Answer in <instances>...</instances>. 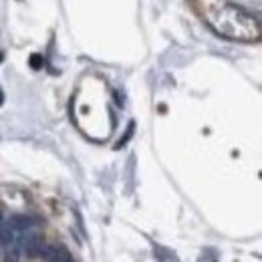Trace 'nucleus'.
Wrapping results in <instances>:
<instances>
[{
  "mask_svg": "<svg viewBox=\"0 0 262 262\" xmlns=\"http://www.w3.org/2000/svg\"><path fill=\"white\" fill-rule=\"evenodd\" d=\"M0 61H2V53H0Z\"/></svg>",
  "mask_w": 262,
  "mask_h": 262,
  "instance_id": "9b49d317",
  "label": "nucleus"
},
{
  "mask_svg": "<svg viewBox=\"0 0 262 262\" xmlns=\"http://www.w3.org/2000/svg\"><path fill=\"white\" fill-rule=\"evenodd\" d=\"M18 248L20 252H25L29 258H36L42 254V248L47 246L42 236H38L36 232H23V236H16Z\"/></svg>",
  "mask_w": 262,
  "mask_h": 262,
  "instance_id": "f03ea898",
  "label": "nucleus"
},
{
  "mask_svg": "<svg viewBox=\"0 0 262 262\" xmlns=\"http://www.w3.org/2000/svg\"><path fill=\"white\" fill-rule=\"evenodd\" d=\"M0 244H2V246L16 244V232L10 228L8 224H2V226H0Z\"/></svg>",
  "mask_w": 262,
  "mask_h": 262,
  "instance_id": "20e7f679",
  "label": "nucleus"
},
{
  "mask_svg": "<svg viewBox=\"0 0 262 262\" xmlns=\"http://www.w3.org/2000/svg\"><path fill=\"white\" fill-rule=\"evenodd\" d=\"M2 224H4V214L0 212V226H2Z\"/></svg>",
  "mask_w": 262,
  "mask_h": 262,
  "instance_id": "9d476101",
  "label": "nucleus"
},
{
  "mask_svg": "<svg viewBox=\"0 0 262 262\" xmlns=\"http://www.w3.org/2000/svg\"><path fill=\"white\" fill-rule=\"evenodd\" d=\"M20 258H23V252L16 244L6 246V252H2V260L4 262H20Z\"/></svg>",
  "mask_w": 262,
  "mask_h": 262,
  "instance_id": "39448f33",
  "label": "nucleus"
},
{
  "mask_svg": "<svg viewBox=\"0 0 262 262\" xmlns=\"http://www.w3.org/2000/svg\"><path fill=\"white\" fill-rule=\"evenodd\" d=\"M0 256H2V250H0Z\"/></svg>",
  "mask_w": 262,
  "mask_h": 262,
  "instance_id": "f8f14e48",
  "label": "nucleus"
},
{
  "mask_svg": "<svg viewBox=\"0 0 262 262\" xmlns=\"http://www.w3.org/2000/svg\"><path fill=\"white\" fill-rule=\"evenodd\" d=\"M10 228L14 230L16 234L20 232H33L38 224H40V220L38 218H34V216H25V214H16V216H12L8 222H6Z\"/></svg>",
  "mask_w": 262,
  "mask_h": 262,
  "instance_id": "7ed1b4c3",
  "label": "nucleus"
},
{
  "mask_svg": "<svg viewBox=\"0 0 262 262\" xmlns=\"http://www.w3.org/2000/svg\"><path fill=\"white\" fill-rule=\"evenodd\" d=\"M42 65H45L42 55H33V57H31V67H33V69H42Z\"/></svg>",
  "mask_w": 262,
  "mask_h": 262,
  "instance_id": "0eeeda50",
  "label": "nucleus"
},
{
  "mask_svg": "<svg viewBox=\"0 0 262 262\" xmlns=\"http://www.w3.org/2000/svg\"><path fill=\"white\" fill-rule=\"evenodd\" d=\"M4 103V93H2V89H0V105Z\"/></svg>",
  "mask_w": 262,
  "mask_h": 262,
  "instance_id": "1a4fd4ad",
  "label": "nucleus"
},
{
  "mask_svg": "<svg viewBox=\"0 0 262 262\" xmlns=\"http://www.w3.org/2000/svg\"><path fill=\"white\" fill-rule=\"evenodd\" d=\"M53 262H73V258H71L69 250H65V248H57V256H55V260Z\"/></svg>",
  "mask_w": 262,
  "mask_h": 262,
  "instance_id": "423d86ee",
  "label": "nucleus"
},
{
  "mask_svg": "<svg viewBox=\"0 0 262 262\" xmlns=\"http://www.w3.org/2000/svg\"><path fill=\"white\" fill-rule=\"evenodd\" d=\"M198 10L206 25L216 34L228 38L250 42L260 38V20L244 10L242 6H236L228 0H202L198 2Z\"/></svg>",
  "mask_w": 262,
  "mask_h": 262,
  "instance_id": "f257e3e1",
  "label": "nucleus"
},
{
  "mask_svg": "<svg viewBox=\"0 0 262 262\" xmlns=\"http://www.w3.org/2000/svg\"><path fill=\"white\" fill-rule=\"evenodd\" d=\"M133 129H135V125H133V123H129V129H127V133H125V137H121V141H119V143L115 145L117 149H119L121 145H125V143H127V139H129V137H131V133H133Z\"/></svg>",
  "mask_w": 262,
  "mask_h": 262,
  "instance_id": "6e6552de",
  "label": "nucleus"
}]
</instances>
